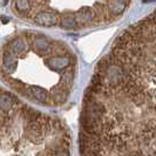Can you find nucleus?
<instances>
[{
    "label": "nucleus",
    "mask_w": 156,
    "mask_h": 156,
    "mask_svg": "<svg viewBox=\"0 0 156 156\" xmlns=\"http://www.w3.org/2000/svg\"><path fill=\"white\" fill-rule=\"evenodd\" d=\"M155 12L126 28L82 99L79 156H155Z\"/></svg>",
    "instance_id": "nucleus-1"
},
{
    "label": "nucleus",
    "mask_w": 156,
    "mask_h": 156,
    "mask_svg": "<svg viewBox=\"0 0 156 156\" xmlns=\"http://www.w3.org/2000/svg\"><path fill=\"white\" fill-rule=\"evenodd\" d=\"M18 19L33 26L61 31H87L119 21L129 1H11Z\"/></svg>",
    "instance_id": "nucleus-4"
},
{
    "label": "nucleus",
    "mask_w": 156,
    "mask_h": 156,
    "mask_svg": "<svg viewBox=\"0 0 156 156\" xmlns=\"http://www.w3.org/2000/svg\"><path fill=\"white\" fill-rule=\"evenodd\" d=\"M79 74L74 49L39 31L20 30L0 46V81L28 105L60 108L69 101Z\"/></svg>",
    "instance_id": "nucleus-2"
},
{
    "label": "nucleus",
    "mask_w": 156,
    "mask_h": 156,
    "mask_svg": "<svg viewBox=\"0 0 156 156\" xmlns=\"http://www.w3.org/2000/svg\"><path fill=\"white\" fill-rule=\"evenodd\" d=\"M70 155V130L61 119L0 86V156Z\"/></svg>",
    "instance_id": "nucleus-3"
}]
</instances>
